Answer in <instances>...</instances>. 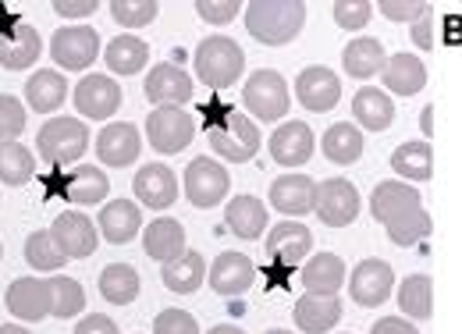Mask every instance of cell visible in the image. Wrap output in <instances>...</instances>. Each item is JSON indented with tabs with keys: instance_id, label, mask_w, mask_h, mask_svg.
I'll use <instances>...</instances> for the list:
<instances>
[{
	"instance_id": "cell-1",
	"label": "cell",
	"mask_w": 462,
	"mask_h": 334,
	"mask_svg": "<svg viewBox=\"0 0 462 334\" xmlns=\"http://www.w3.org/2000/svg\"><path fill=\"white\" fill-rule=\"evenodd\" d=\"M306 25L302 0H253L245 7V29L263 47H285Z\"/></svg>"
},
{
	"instance_id": "cell-2",
	"label": "cell",
	"mask_w": 462,
	"mask_h": 334,
	"mask_svg": "<svg viewBox=\"0 0 462 334\" xmlns=\"http://www.w3.org/2000/svg\"><path fill=\"white\" fill-rule=\"evenodd\" d=\"M196 79L210 89H228L245 71V54L231 36H207L196 47Z\"/></svg>"
},
{
	"instance_id": "cell-3",
	"label": "cell",
	"mask_w": 462,
	"mask_h": 334,
	"mask_svg": "<svg viewBox=\"0 0 462 334\" xmlns=\"http://www.w3.org/2000/svg\"><path fill=\"white\" fill-rule=\"evenodd\" d=\"M207 139H210L214 153L221 161H228V164H245L260 150V128H256V121L238 111H225L217 121H210L207 125Z\"/></svg>"
},
{
	"instance_id": "cell-4",
	"label": "cell",
	"mask_w": 462,
	"mask_h": 334,
	"mask_svg": "<svg viewBox=\"0 0 462 334\" xmlns=\"http://www.w3.org/2000/svg\"><path fill=\"white\" fill-rule=\"evenodd\" d=\"M242 104H245V111L253 114L256 121H263V125L282 121L291 107L289 82L282 79V71L260 68V71H253L249 82L242 86Z\"/></svg>"
},
{
	"instance_id": "cell-5",
	"label": "cell",
	"mask_w": 462,
	"mask_h": 334,
	"mask_svg": "<svg viewBox=\"0 0 462 334\" xmlns=\"http://www.w3.org/2000/svg\"><path fill=\"white\" fill-rule=\"evenodd\" d=\"M36 150L47 164H75L86 150H89V128L79 117H51L40 135H36Z\"/></svg>"
},
{
	"instance_id": "cell-6",
	"label": "cell",
	"mask_w": 462,
	"mask_h": 334,
	"mask_svg": "<svg viewBox=\"0 0 462 334\" xmlns=\"http://www.w3.org/2000/svg\"><path fill=\"white\" fill-rule=\"evenodd\" d=\"M181 189H185V196H189V203L196 210H214V207H221L228 199L231 192L228 167L210 161V157H196L192 164L185 167Z\"/></svg>"
},
{
	"instance_id": "cell-7",
	"label": "cell",
	"mask_w": 462,
	"mask_h": 334,
	"mask_svg": "<svg viewBox=\"0 0 462 334\" xmlns=\"http://www.w3.org/2000/svg\"><path fill=\"white\" fill-rule=\"evenodd\" d=\"M392 288H395V271H392L388 260H377V256L359 260V264L352 267V274H348V295H352V302L363 306V310L384 306L388 295H392Z\"/></svg>"
},
{
	"instance_id": "cell-8",
	"label": "cell",
	"mask_w": 462,
	"mask_h": 334,
	"mask_svg": "<svg viewBox=\"0 0 462 334\" xmlns=\"http://www.w3.org/2000/svg\"><path fill=\"white\" fill-rule=\"evenodd\" d=\"M51 57L64 71H86L100 57V36L93 25H64L51 40Z\"/></svg>"
},
{
	"instance_id": "cell-9",
	"label": "cell",
	"mask_w": 462,
	"mask_h": 334,
	"mask_svg": "<svg viewBox=\"0 0 462 334\" xmlns=\"http://www.w3.org/2000/svg\"><path fill=\"white\" fill-rule=\"evenodd\" d=\"M192 135H196V125H192L189 111H181V107H157L146 117V139L164 157L181 153L192 143Z\"/></svg>"
},
{
	"instance_id": "cell-10",
	"label": "cell",
	"mask_w": 462,
	"mask_h": 334,
	"mask_svg": "<svg viewBox=\"0 0 462 334\" xmlns=\"http://www.w3.org/2000/svg\"><path fill=\"white\" fill-rule=\"evenodd\" d=\"M295 100L310 114L335 111L338 100H342V82H338V75H335L331 68L310 64V68H302L299 79H295Z\"/></svg>"
},
{
	"instance_id": "cell-11",
	"label": "cell",
	"mask_w": 462,
	"mask_h": 334,
	"mask_svg": "<svg viewBox=\"0 0 462 334\" xmlns=\"http://www.w3.org/2000/svg\"><path fill=\"white\" fill-rule=\"evenodd\" d=\"M317 218L328 227H346L359 218V192L348 178H328L317 185Z\"/></svg>"
},
{
	"instance_id": "cell-12",
	"label": "cell",
	"mask_w": 462,
	"mask_h": 334,
	"mask_svg": "<svg viewBox=\"0 0 462 334\" xmlns=\"http://www.w3.org/2000/svg\"><path fill=\"white\" fill-rule=\"evenodd\" d=\"M143 93L157 107H181V104L192 100V79L174 60H161V64L150 68V75L143 82Z\"/></svg>"
},
{
	"instance_id": "cell-13",
	"label": "cell",
	"mask_w": 462,
	"mask_h": 334,
	"mask_svg": "<svg viewBox=\"0 0 462 334\" xmlns=\"http://www.w3.org/2000/svg\"><path fill=\"white\" fill-rule=\"evenodd\" d=\"M423 207V196H420V189H412L409 181H399V178H388V181H377V189H374V196H370V214H374V221L377 224H388L405 218V214H412V210H420Z\"/></svg>"
},
{
	"instance_id": "cell-14",
	"label": "cell",
	"mask_w": 462,
	"mask_h": 334,
	"mask_svg": "<svg viewBox=\"0 0 462 334\" xmlns=\"http://www.w3.org/2000/svg\"><path fill=\"white\" fill-rule=\"evenodd\" d=\"M75 111L89 121H107L121 107V86L111 75H86L75 86Z\"/></svg>"
},
{
	"instance_id": "cell-15",
	"label": "cell",
	"mask_w": 462,
	"mask_h": 334,
	"mask_svg": "<svg viewBox=\"0 0 462 334\" xmlns=\"http://www.w3.org/2000/svg\"><path fill=\"white\" fill-rule=\"evenodd\" d=\"M267 253H271V260L278 267H289L291 271V267H299V264L310 260V253H313V231L306 224H295V221L274 224L267 231Z\"/></svg>"
},
{
	"instance_id": "cell-16",
	"label": "cell",
	"mask_w": 462,
	"mask_h": 334,
	"mask_svg": "<svg viewBox=\"0 0 462 334\" xmlns=\"http://www.w3.org/2000/svg\"><path fill=\"white\" fill-rule=\"evenodd\" d=\"M7 310L18 317V320H47L51 310H54V295H51V281H40V278H18L11 281L7 288Z\"/></svg>"
},
{
	"instance_id": "cell-17",
	"label": "cell",
	"mask_w": 462,
	"mask_h": 334,
	"mask_svg": "<svg viewBox=\"0 0 462 334\" xmlns=\"http://www.w3.org/2000/svg\"><path fill=\"white\" fill-rule=\"evenodd\" d=\"M271 207L282 210L289 221L310 214V210H317V181L310 174H299V171L274 178V185H271Z\"/></svg>"
},
{
	"instance_id": "cell-18",
	"label": "cell",
	"mask_w": 462,
	"mask_h": 334,
	"mask_svg": "<svg viewBox=\"0 0 462 334\" xmlns=\"http://www.w3.org/2000/svg\"><path fill=\"white\" fill-rule=\"evenodd\" d=\"M317 150V135L306 121H285L271 135V157L282 167H302Z\"/></svg>"
},
{
	"instance_id": "cell-19",
	"label": "cell",
	"mask_w": 462,
	"mask_h": 334,
	"mask_svg": "<svg viewBox=\"0 0 462 334\" xmlns=\"http://www.w3.org/2000/svg\"><path fill=\"white\" fill-rule=\"evenodd\" d=\"M43 54V40L32 25L25 22H11L7 29H0V64L7 71H25L36 64V57Z\"/></svg>"
},
{
	"instance_id": "cell-20",
	"label": "cell",
	"mask_w": 462,
	"mask_h": 334,
	"mask_svg": "<svg viewBox=\"0 0 462 334\" xmlns=\"http://www.w3.org/2000/svg\"><path fill=\"white\" fill-rule=\"evenodd\" d=\"M143 139L132 121H115L97 135V157L104 167H128L139 161Z\"/></svg>"
},
{
	"instance_id": "cell-21",
	"label": "cell",
	"mask_w": 462,
	"mask_h": 334,
	"mask_svg": "<svg viewBox=\"0 0 462 334\" xmlns=\"http://www.w3.org/2000/svg\"><path fill=\"white\" fill-rule=\"evenodd\" d=\"M54 238L58 246L68 253V260H86L97 253V242H100V227L89 221L86 214L79 210H64L58 221H54Z\"/></svg>"
},
{
	"instance_id": "cell-22",
	"label": "cell",
	"mask_w": 462,
	"mask_h": 334,
	"mask_svg": "<svg viewBox=\"0 0 462 334\" xmlns=\"http://www.w3.org/2000/svg\"><path fill=\"white\" fill-rule=\"evenodd\" d=\"M210 288L217 292V295H225V299H238V295H245L249 288H253V281H256V267H253V260L245 256V253H221L214 264H210Z\"/></svg>"
},
{
	"instance_id": "cell-23",
	"label": "cell",
	"mask_w": 462,
	"mask_h": 334,
	"mask_svg": "<svg viewBox=\"0 0 462 334\" xmlns=\"http://www.w3.org/2000/svg\"><path fill=\"white\" fill-rule=\"evenodd\" d=\"M132 192L139 196L143 207L150 210H168L178 199V178L168 164H146L135 171L132 178Z\"/></svg>"
},
{
	"instance_id": "cell-24",
	"label": "cell",
	"mask_w": 462,
	"mask_h": 334,
	"mask_svg": "<svg viewBox=\"0 0 462 334\" xmlns=\"http://www.w3.org/2000/svg\"><path fill=\"white\" fill-rule=\"evenodd\" d=\"M291 313H295V328L302 334H328L342 320L346 306H342L338 295H313V292H306V295L295 302Z\"/></svg>"
},
{
	"instance_id": "cell-25",
	"label": "cell",
	"mask_w": 462,
	"mask_h": 334,
	"mask_svg": "<svg viewBox=\"0 0 462 334\" xmlns=\"http://www.w3.org/2000/svg\"><path fill=\"white\" fill-rule=\"evenodd\" d=\"M302 284L313 295H338L342 284H348L346 260L338 253H313L302 264Z\"/></svg>"
},
{
	"instance_id": "cell-26",
	"label": "cell",
	"mask_w": 462,
	"mask_h": 334,
	"mask_svg": "<svg viewBox=\"0 0 462 334\" xmlns=\"http://www.w3.org/2000/svg\"><path fill=\"white\" fill-rule=\"evenodd\" d=\"M60 192H64V199L75 203V207H93V203H104V199H107L111 178L104 174V167L82 164L60 181Z\"/></svg>"
},
{
	"instance_id": "cell-27",
	"label": "cell",
	"mask_w": 462,
	"mask_h": 334,
	"mask_svg": "<svg viewBox=\"0 0 462 334\" xmlns=\"http://www.w3.org/2000/svg\"><path fill=\"white\" fill-rule=\"evenodd\" d=\"M352 117H356V125L366 128V132H384V128L395 125V104H392V97H388L384 89L363 86V89L352 97Z\"/></svg>"
},
{
	"instance_id": "cell-28",
	"label": "cell",
	"mask_w": 462,
	"mask_h": 334,
	"mask_svg": "<svg viewBox=\"0 0 462 334\" xmlns=\"http://www.w3.org/2000/svg\"><path fill=\"white\" fill-rule=\"evenodd\" d=\"M225 224H228V231L235 238L253 242V238H260L263 227L271 224L267 203H263L260 196H235L228 203V210H225Z\"/></svg>"
},
{
	"instance_id": "cell-29",
	"label": "cell",
	"mask_w": 462,
	"mask_h": 334,
	"mask_svg": "<svg viewBox=\"0 0 462 334\" xmlns=\"http://www.w3.org/2000/svg\"><path fill=\"white\" fill-rule=\"evenodd\" d=\"M381 79H384L388 93H395V97H416V93H423V86H427V64L416 54H405L402 51V54L388 57Z\"/></svg>"
},
{
	"instance_id": "cell-30",
	"label": "cell",
	"mask_w": 462,
	"mask_h": 334,
	"mask_svg": "<svg viewBox=\"0 0 462 334\" xmlns=\"http://www.w3.org/2000/svg\"><path fill=\"white\" fill-rule=\"evenodd\" d=\"M97 227H100V235H104L107 242L125 246V242H132V238L139 235V227H143V210H139V203H132V199H115V203H107V207L100 210Z\"/></svg>"
},
{
	"instance_id": "cell-31",
	"label": "cell",
	"mask_w": 462,
	"mask_h": 334,
	"mask_svg": "<svg viewBox=\"0 0 462 334\" xmlns=\"http://www.w3.org/2000/svg\"><path fill=\"white\" fill-rule=\"evenodd\" d=\"M384 64H388V54H384L381 40H374V36H359V40H352L346 51H342V68H346V75L348 79H359V82L381 75Z\"/></svg>"
},
{
	"instance_id": "cell-32",
	"label": "cell",
	"mask_w": 462,
	"mask_h": 334,
	"mask_svg": "<svg viewBox=\"0 0 462 334\" xmlns=\"http://www.w3.org/2000/svg\"><path fill=\"white\" fill-rule=\"evenodd\" d=\"M143 249H146L150 260H161V264L181 256L185 253V227H181V221H174V218L150 221L146 231H143Z\"/></svg>"
},
{
	"instance_id": "cell-33",
	"label": "cell",
	"mask_w": 462,
	"mask_h": 334,
	"mask_svg": "<svg viewBox=\"0 0 462 334\" xmlns=\"http://www.w3.org/2000/svg\"><path fill=\"white\" fill-rule=\"evenodd\" d=\"M64 100H68V82H64V75L54 71V68H40L36 75L25 79V104L32 111L51 114L58 111V107H64Z\"/></svg>"
},
{
	"instance_id": "cell-34",
	"label": "cell",
	"mask_w": 462,
	"mask_h": 334,
	"mask_svg": "<svg viewBox=\"0 0 462 334\" xmlns=\"http://www.w3.org/2000/svg\"><path fill=\"white\" fill-rule=\"evenodd\" d=\"M207 260L199 256V253H192V249H185L181 256H174L168 260L164 267H161V281H164V288L168 292H178V295H192L203 281H207Z\"/></svg>"
},
{
	"instance_id": "cell-35",
	"label": "cell",
	"mask_w": 462,
	"mask_h": 334,
	"mask_svg": "<svg viewBox=\"0 0 462 334\" xmlns=\"http://www.w3.org/2000/svg\"><path fill=\"white\" fill-rule=\"evenodd\" d=\"M320 150H324V157H328L331 164H338V167L356 164V161L363 157V132H359V125H356V121H338V125H331V128L324 132V139H320Z\"/></svg>"
},
{
	"instance_id": "cell-36",
	"label": "cell",
	"mask_w": 462,
	"mask_h": 334,
	"mask_svg": "<svg viewBox=\"0 0 462 334\" xmlns=\"http://www.w3.org/2000/svg\"><path fill=\"white\" fill-rule=\"evenodd\" d=\"M392 171L405 181H427L434 178V150L427 139H409L392 153Z\"/></svg>"
},
{
	"instance_id": "cell-37",
	"label": "cell",
	"mask_w": 462,
	"mask_h": 334,
	"mask_svg": "<svg viewBox=\"0 0 462 334\" xmlns=\"http://www.w3.org/2000/svg\"><path fill=\"white\" fill-rule=\"evenodd\" d=\"M399 310L409 320H430L434 317V281L427 274H409L399 284Z\"/></svg>"
},
{
	"instance_id": "cell-38",
	"label": "cell",
	"mask_w": 462,
	"mask_h": 334,
	"mask_svg": "<svg viewBox=\"0 0 462 334\" xmlns=\"http://www.w3.org/2000/svg\"><path fill=\"white\" fill-rule=\"evenodd\" d=\"M100 295L111 306H128L139 299V271L132 264H111L100 271Z\"/></svg>"
},
{
	"instance_id": "cell-39",
	"label": "cell",
	"mask_w": 462,
	"mask_h": 334,
	"mask_svg": "<svg viewBox=\"0 0 462 334\" xmlns=\"http://www.w3.org/2000/svg\"><path fill=\"white\" fill-rule=\"evenodd\" d=\"M104 60H107V68H111L115 75H135V71L146 68L150 47H146L139 36H115V40L107 43V51H104Z\"/></svg>"
},
{
	"instance_id": "cell-40",
	"label": "cell",
	"mask_w": 462,
	"mask_h": 334,
	"mask_svg": "<svg viewBox=\"0 0 462 334\" xmlns=\"http://www.w3.org/2000/svg\"><path fill=\"white\" fill-rule=\"evenodd\" d=\"M36 174V157L22 143H0V181L18 189Z\"/></svg>"
},
{
	"instance_id": "cell-41",
	"label": "cell",
	"mask_w": 462,
	"mask_h": 334,
	"mask_svg": "<svg viewBox=\"0 0 462 334\" xmlns=\"http://www.w3.org/2000/svg\"><path fill=\"white\" fill-rule=\"evenodd\" d=\"M25 260H29V267H36V271H60V267L68 264V253L58 246L54 231H32V235L25 238Z\"/></svg>"
},
{
	"instance_id": "cell-42",
	"label": "cell",
	"mask_w": 462,
	"mask_h": 334,
	"mask_svg": "<svg viewBox=\"0 0 462 334\" xmlns=\"http://www.w3.org/2000/svg\"><path fill=\"white\" fill-rule=\"evenodd\" d=\"M430 231H434V221H430V214L420 207V210H412V214H405L399 221L388 224V238L395 242V246H420V242H427L430 238Z\"/></svg>"
},
{
	"instance_id": "cell-43",
	"label": "cell",
	"mask_w": 462,
	"mask_h": 334,
	"mask_svg": "<svg viewBox=\"0 0 462 334\" xmlns=\"http://www.w3.org/2000/svg\"><path fill=\"white\" fill-rule=\"evenodd\" d=\"M51 295H54L51 317H58V320H71L86 310V288L75 278H51Z\"/></svg>"
},
{
	"instance_id": "cell-44",
	"label": "cell",
	"mask_w": 462,
	"mask_h": 334,
	"mask_svg": "<svg viewBox=\"0 0 462 334\" xmlns=\"http://www.w3.org/2000/svg\"><path fill=\"white\" fill-rule=\"evenodd\" d=\"M161 4L157 0H115L111 4V14H115L117 25H128V29H143L157 18Z\"/></svg>"
},
{
	"instance_id": "cell-45",
	"label": "cell",
	"mask_w": 462,
	"mask_h": 334,
	"mask_svg": "<svg viewBox=\"0 0 462 334\" xmlns=\"http://www.w3.org/2000/svg\"><path fill=\"white\" fill-rule=\"evenodd\" d=\"M331 14H335V25H338V29L356 32V29L370 25V18H374V4H370V0H338V4L331 7Z\"/></svg>"
},
{
	"instance_id": "cell-46",
	"label": "cell",
	"mask_w": 462,
	"mask_h": 334,
	"mask_svg": "<svg viewBox=\"0 0 462 334\" xmlns=\"http://www.w3.org/2000/svg\"><path fill=\"white\" fill-rule=\"evenodd\" d=\"M25 132V107L18 97L0 93V143H14Z\"/></svg>"
},
{
	"instance_id": "cell-47",
	"label": "cell",
	"mask_w": 462,
	"mask_h": 334,
	"mask_svg": "<svg viewBox=\"0 0 462 334\" xmlns=\"http://www.w3.org/2000/svg\"><path fill=\"white\" fill-rule=\"evenodd\" d=\"M153 334H199V324L185 310H164L153 320Z\"/></svg>"
},
{
	"instance_id": "cell-48",
	"label": "cell",
	"mask_w": 462,
	"mask_h": 334,
	"mask_svg": "<svg viewBox=\"0 0 462 334\" xmlns=\"http://www.w3.org/2000/svg\"><path fill=\"white\" fill-rule=\"evenodd\" d=\"M238 11H242L238 0H199V4H196V14H199L207 25H228V22H235Z\"/></svg>"
},
{
	"instance_id": "cell-49",
	"label": "cell",
	"mask_w": 462,
	"mask_h": 334,
	"mask_svg": "<svg viewBox=\"0 0 462 334\" xmlns=\"http://www.w3.org/2000/svg\"><path fill=\"white\" fill-rule=\"evenodd\" d=\"M377 11H381L384 18H392V22L405 25V22H416L420 14H427L430 7H427L423 0H381Z\"/></svg>"
},
{
	"instance_id": "cell-50",
	"label": "cell",
	"mask_w": 462,
	"mask_h": 334,
	"mask_svg": "<svg viewBox=\"0 0 462 334\" xmlns=\"http://www.w3.org/2000/svg\"><path fill=\"white\" fill-rule=\"evenodd\" d=\"M75 334H117V324L107 313H89L75 324Z\"/></svg>"
},
{
	"instance_id": "cell-51",
	"label": "cell",
	"mask_w": 462,
	"mask_h": 334,
	"mask_svg": "<svg viewBox=\"0 0 462 334\" xmlns=\"http://www.w3.org/2000/svg\"><path fill=\"white\" fill-rule=\"evenodd\" d=\"M412 43H416L420 51H434V14H430V11L412 22Z\"/></svg>"
},
{
	"instance_id": "cell-52",
	"label": "cell",
	"mask_w": 462,
	"mask_h": 334,
	"mask_svg": "<svg viewBox=\"0 0 462 334\" xmlns=\"http://www.w3.org/2000/svg\"><path fill=\"white\" fill-rule=\"evenodd\" d=\"M54 11H58L60 18H89V14L100 11V0H82V4H75V0H58Z\"/></svg>"
},
{
	"instance_id": "cell-53",
	"label": "cell",
	"mask_w": 462,
	"mask_h": 334,
	"mask_svg": "<svg viewBox=\"0 0 462 334\" xmlns=\"http://www.w3.org/2000/svg\"><path fill=\"white\" fill-rule=\"evenodd\" d=\"M370 334H420V331H416V324L409 317H381V320H374Z\"/></svg>"
},
{
	"instance_id": "cell-54",
	"label": "cell",
	"mask_w": 462,
	"mask_h": 334,
	"mask_svg": "<svg viewBox=\"0 0 462 334\" xmlns=\"http://www.w3.org/2000/svg\"><path fill=\"white\" fill-rule=\"evenodd\" d=\"M207 334H245L242 328H235V324H217V328H210Z\"/></svg>"
},
{
	"instance_id": "cell-55",
	"label": "cell",
	"mask_w": 462,
	"mask_h": 334,
	"mask_svg": "<svg viewBox=\"0 0 462 334\" xmlns=\"http://www.w3.org/2000/svg\"><path fill=\"white\" fill-rule=\"evenodd\" d=\"M0 334H29V331L18 328V324H0Z\"/></svg>"
},
{
	"instance_id": "cell-56",
	"label": "cell",
	"mask_w": 462,
	"mask_h": 334,
	"mask_svg": "<svg viewBox=\"0 0 462 334\" xmlns=\"http://www.w3.org/2000/svg\"><path fill=\"white\" fill-rule=\"evenodd\" d=\"M263 334H291V331H285V328H271V331H263Z\"/></svg>"
},
{
	"instance_id": "cell-57",
	"label": "cell",
	"mask_w": 462,
	"mask_h": 334,
	"mask_svg": "<svg viewBox=\"0 0 462 334\" xmlns=\"http://www.w3.org/2000/svg\"><path fill=\"white\" fill-rule=\"evenodd\" d=\"M0 253H4V249H0Z\"/></svg>"
}]
</instances>
